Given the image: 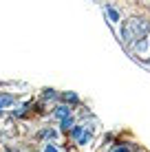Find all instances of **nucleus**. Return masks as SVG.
<instances>
[{
    "label": "nucleus",
    "mask_w": 150,
    "mask_h": 152,
    "mask_svg": "<svg viewBox=\"0 0 150 152\" xmlns=\"http://www.w3.org/2000/svg\"><path fill=\"white\" fill-rule=\"evenodd\" d=\"M64 102H69V104H77V95H75V93H66V95H64Z\"/></svg>",
    "instance_id": "nucleus-8"
},
{
    "label": "nucleus",
    "mask_w": 150,
    "mask_h": 152,
    "mask_svg": "<svg viewBox=\"0 0 150 152\" xmlns=\"http://www.w3.org/2000/svg\"><path fill=\"white\" fill-rule=\"evenodd\" d=\"M148 31H150V27L143 22V20H130V22H126L121 35H124V40H128V42H137V40L146 38Z\"/></svg>",
    "instance_id": "nucleus-1"
},
{
    "label": "nucleus",
    "mask_w": 150,
    "mask_h": 152,
    "mask_svg": "<svg viewBox=\"0 0 150 152\" xmlns=\"http://www.w3.org/2000/svg\"><path fill=\"white\" fill-rule=\"evenodd\" d=\"M40 137H42V139H55V137H58V132H55V130H42Z\"/></svg>",
    "instance_id": "nucleus-5"
},
{
    "label": "nucleus",
    "mask_w": 150,
    "mask_h": 152,
    "mask_svg": "<svg viewBox=\"0 0 150 152\" xmlns=\"http://www.w3.org/2000/svg\"><path fill=\"white\" fill-rule=\"evenodd\" d=\"M55 95H58V93L51 91V88H46V91H44V99H51V97H55Z\"/></svg>",
    "instance_id": "nucleus-10"
},
{
    "label": "nucleus",
    "mask_w": 150,
    "mask_h": 152,
    "mask_svg": "<svg viewBox=\"0 0 150 152\" xmlns=\"http://www.w3.org/2000/svg\"><path fill=\"white\" fill-rule=\"evenodd\" d=\"M106 11H108V18H110L113 22H117V20H119V13H117L113 7H106Z\"/></svg>",
    "instance_id": "nucleus-6"
},
{
    "label": "nucleus",
    "mask_w": 150,
    "mask_h": 152,
    "mask_svg": "<svg viewBox=\"0 0 150 152\" xmlns=\"http://www.w3.org/2000/svg\"><path fill=\"white\" fill-rule=\"evenodd\" d=\"M44 152H58V148H55V145H53V141H51V143H49V145H46V148H44Z\"/></svg>",
    "instance_id": "nucleus-11"
},
{
    "label": "nucleus",
    "mask_w": 150,
    "mask_h": 152,
    "mask_svg": "<svg viewBox=\"0 0 150 152\" xmlns=\"http://www.w3.org/2000/svg\"><path fill=\"white\" fill-rule=\"evenodd\" d=\"M115 152H128V148H124V145H117Z\"/></svg>",
    "instance_id": "nucleus-12"
},
{
    "label": "nucleus",
    "mask_w": 150,
    "mask_h": 152,
    "mask_svg": "<svg viewBox=\"0 0 150 152\" xmlns=\"http://www.w3.org/2000/svg\"><path fill=\"white\" fill-rule=\"evenodd\" d=\"M13 104V97L11 95H0V110H2L4 106H11Z\"/></svg>",
    "instance_id": "nucleus-3"
},
{
    "label": "nucleus",
    "mask_w": 150,
    "mask_h": 152,
    "mask_svg": "<svg viewBox=\"0 0 150 152\" xmlns=\"http://www.w3.org/2000/svg\"><path fill=\"white\" fill-rule=\"evenodd\" d=\"M62 128H64V130H71V128H73V117L62 119Z\"/></svg>",
    "instance_id": "nucleus-7"
},
{
    "label": "nucleus",
    "mask_w": 150,
    "mask_h": 152,
    "mask_svg": "<svg viewBox=\"0 0 150 152\" xmlns=\"http://www.w3.org/2000/svg\"><path fill=\"white\" fill-rule=\"evenodd\" d=\"M89 139H91V130L86 128V130H84V134L80 137V143H82V145H84V143H89Z\"/></svg>",
    "instance_id": "nucleus-9"
},
{
    "label": "nucleus",
    "mask_w": 150,
    "mask_h": 152,
    "mask_svg": "<svg viewBox=\"0 0 150 152\" xmlns=\"http://www.w3.org/2000/svg\"><path fill=\"white\" fill-rule=\"evenodd\" d=\"M84 126H73V128H71V134H73V137L77 139V141H80V137H82V134H84Z\"/></svg>",
    "instance_id": "nucleus-4"
},
{
    "label": "nucleus",
    "mask_w": 150,
    "mask_h": 152,
    "mask_svg": "<svg viewBox=\"0 0 150 152\" xmlns=\"http://www.w3.org/2000/svg\"><path fill=\"white\" fill-rule=\"evenodd\" d=\"M53 115H55L58 119H66V117H71V108H69V106H58V108L53 110Z\"/></svg>",
    "instance_id": "nucleus-2"
}]
</instances>
